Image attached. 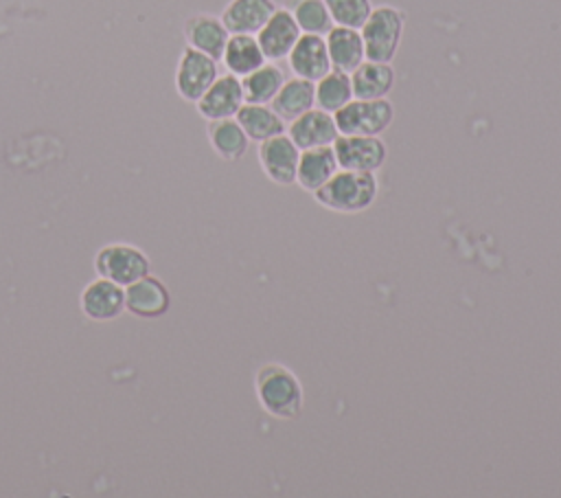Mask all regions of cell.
<instances>
[{"mask_svg": "<svg viewBox=\"0 0 561 498\" xmlns=\"http://www.w3.org/2000/svg\"><path fill=\"white\" fill-rule=\"evenodd\" d=\"M243 103L245 101H243L241 79L230 72H224V75H217V79L208 86V90L195 101V110L202 118L217 121V118L234 116Z\"/></svg>", "mask_w": 561, "mask_h": 498, "instance_id": "cell-10", "label": "cell"}, {"mask_svg": "<svg viewBox=\"0 0 561 498\" xmlns=\"http://www.w3.org/2000/svg\"><path fill=\"white\" fill-rule=\"evenodd\" d=\"M379 193V182L375 173L337 169L331 180L313 193V200L327 211L355 215L366 211Z\"/></svg>", "mask_w": 561, "mask_h": 498, "instance_id": "cell-2", "label": "cell"}, {"mask_svg": "<svg viewBox=\"0 0 561 498\" xmlns=\"http://www.w3.org/2000/svg\"><path fill=\"white\" fill-rule=\"evenodd\" d=\"M149 257L134 244L114 241L96 250L94 254V272L96 276L110 279L118 285H129L136 279L149 274Z\"/></svg>", "mask_w": 561, "mask_h": 498, "instance_id": "cell-5", "label": "cell"}, {"mask_svg": "<svg viewBox=\"0 0 561 498\" xmlns=\"http://www.w3.org/2000/svg\"><path fill=\"white\" fill-rule=\"evenodd\" d=\"M256 156H259V165H261L265 178L272 180L274 184L289 186L296 182L300 149L287 136V132L261 140Z\"/></svg>", "mask_w": 561, "mask_h": 498, "instance_id": "cell-8", "label": "cell"}, {"mask_svg": "<svg viewBox=\"0 0 561 498\" xmlns=\"http://www.w3.org/2000/svg\"><path fill=\"white\" fill-rule=\"evenodd\" d=\"M285 59L294 77H302L309 81H318L331 70L324 35L316 33H300V37L296 39L294 48Z\"/></svg>", "mask_w": 561, "mask_h": 498, "instance_id": "cell-14", "label": "cell"}, {"mask_svg": "<svg viewBox=\"0 0 561 498\" xmlns=\"http://www.w3.org/2000/svg\"><path fill=\"white\" fill-rule=\"evenodd\" d=\"M274 112L285 121H294L302 112L316 105V94H313V81L302 79V77H289L276 92V97L270 103Z\"/></svg>", "mask_w": 561, "mask_h": 498, "instance_id": "cell-23", "label": "cell"}, {"mask_svg": "<svg viewBox=\"0 0 561 498\" xmlns=\"http://www.w3.org/2000/svg\"><path fill=\"white\" fill-rule=\"evenodd\" d=\"M324 42H327V53H329L331 68H335V70H342V72L351 75L366 59L359 29L333 24L324 33Z\"/></svg>", "mask_w": 561, "mask_h": 498, "instance_id": "cell-17", "label": "cell"}, {"mask_svg": "<svg viewBox=\"0 0 561 498\" xmlns=\"http://www.w3.org/2000/svg\"><path fill=\"white\" fill-rule=\"evenodd\" d=\"M405 29V13L392 4L373 7L366 22L359 26L366 59L390 64L399 50Z\"/></svg>", "mask_w": 561, "mask_h": 498, "instance_id": "cell-3", "label": "cell"}, {"mask_svg": "<svg viewBox=\"0 0 561 498\" xmlns=\"http://www.w3.org/2000/svg\"><path fill=\"white\" fill-rule=\"evenodd\" d=\"M217 75H219L217 59L191 46H184V50L178 57L175 75H173L175 92L186 103H195L208 90V86L217 79Z\"/></svg>", "mask_w": 561, "mask_h": 498, "instance_id": "cell-6", "label": "cell"}, {"mask_svg": "<svg viewBox=\"0 0 561 498\" xmlns=\"http://www.w3.org/2000/svg\"><path fill=\"white\" fill-rule=\"evenodd\" d=\"M285 70L274 61H265L256 70L241 77V90L245 103H272L280 86L285 83Z\"/></svg>", "mask_w": 561, "mask_h": 498, "instance_id": "cell-24", "label": "cell"}, {"mask_svg": "<svg viewBox=\"0 0 561 498\" xmlns=\"http://www.w3.org/2000/svg\"><path fill=\"white\" fill-rule=\"evenodd\" d=\"M237 123L243 127L250 140H265L287 129V123L274 112L270 103H243L234 114Z\"/></svg>", "mask_w": 561, "mask_h": 498, "instance_id": "cell-22", "label": "cell"}, {"mask_svg": "<svg viewBox=\"0 0 561 498\" xmlns=\"http://www.w3.org/2000/svg\"><path fill=\"white\" fill-rule=\"evenodd\" d=\"M351 86L355 99H383L394 88V68L386 61L364 59L351 72Z\"/></svg>", "mask_w": 561, "mask_h": 498, "instance_id": "cell-20", "label": "cell"}, {"mask_svg": "<svg viewBox=\"0 0 561 498\" xmlns=\"http://www.w3.org/2000/svg\"><path fill=\"white\" fill-rule=\"evenodd\" d=\"M228 29L224 26L219 15H210V13H195L191 18H186L184 22V39L186 46L213 57V59H221L224 46L228 42Z\"/></svg>", "mask_w": 561, "mask_h": 498, "instance_id": "cell-15", "label": "cell"}, {"mask_svg": "<svg viewBox=\"0 0 561 498\" xmlns=\"http://www.w3.org/2000/svg\"><path fill=\"white\" fill-rule=\"evenodd\" d=\"M171 307L169 287L151 274L125 285V312L138 318H160Z\"/></svg>", "mask_w": 561, "mask_h": 498, "instance_id": "cell-11", "label": "cell"}, {"mask_svg": "<svg viewBox=\"0 0 561 498\" xmlns=\"http://www.w3.org/2000/svg\"><path fill=\"white\" fill-rule=\"evenodd\" d=\"M340 169L335 151L331 145L322 147H311L302 149L298 158V169H296V182L305 193H316L320 186H324L331 176Z\"/></svg>", "mask_w": 561, "mask_h": 498, "instance_id": "cell-16", "label": "cell"}, {"mask_svg": "<svg viewBox=\"0 0 561 498\" xmlns=\"http://www.w3.org/2000/svg\"><path fill=\"white\" fill-rule=\"evenodd\" d=\"M313 94H316V107L335 114L342 105H346L353 99L351 75L331 68L324 77L313 81Z\"/></svg>", "mask_w": 561, "mask_h": 498, "instance_id": "cell-25", "label": "cell"}, {"mask_svg": "<svg viewBox=\"0 0 561 498\" xmlns=\"http://www.w3.org/2000/svg\"><path fill=\"white\" fill-rule=\"evenodd\" d=\"M206 136H208V145L213 147V151L226 162L241 160L250 145V138L245 136L243 127L237 123L234 116L208 121Z\"/></svg>", "mask_w": 561, "mask_h": 498, "instance_id": "cell-21", "label": "cell"}, {"mask_svg": "<svg viewBox=\"0 0 561 498\" xmlns=\"http://www.w3.org/2000/svg\"><path fill=\"white\" fill-rule=\"evenodd\" d=\"M79 307L85 318L94 322H107L125 312V287L96 276L79 294Z\"/></svg>", "mask_w": 561, "mask_h": 498, "instance_id": "cell-9", "label": "cell"}, {"mask_svg": "<svg viewBox=\"0 0 561 498\" xmlns=\"http://www.w3.org/2000/svg\"><path fill=\"white\" fill-rule=\"evenodd\" d=\"M254 395L259 406L276 419H296L305 406V388L298 375L280 362H265L256 369Z\"/></svg>", "mask_w": 561, "mask_h": 498, "instance_id": "cell-1", "label": "cell"}, {"mask_svg": "<svg viewBox=\"0 0 561 498\" xmlns=\"http://www.w3.org/2000/svg\"><path fill=\"white\" fill-rule=\"evenodd\" d=\"M335 125L340 134H359V136H379L394 121V105L383 99H351L335 114Z\"/></svg>", "mask_w": 561, "mask_h": 498, "instance_id": "cell-4", "label": "cell"}, {"mask_svg": "<svg viewBox=\"0 0 561 498\" xmlns=\"http://www.w3.org/2000/svg\"><path fill=\"white\" fill-rule=\"evenodd\" d=\"M333 24L359 29L373 11L370 0H324Z\"/></svg>", "mask_w": 561, "mask_h": 498, "instance_id": "cell-27", "label": "cell"}, {"mask_svg": "<svg viewBox=\"0 0 561 498\" xmlns=\"http://www.w3.org/2000/svg\"><path fill=\"white\" fill-rule=\"evenodd\" d=\"M276 7L278 4L274 0H228L219 18L228 33L256 35Z\"/></svg>", "mask_w": 561, "mask_h": 498, "instance_id": "cell-18", "label": "cell"}, {"mask_svg": "<svg viewBox=\"0 0 561 498\" xmlns=\"http://www.w3.org/2000/svg\"><path fill=\"white\" fill-rule=\"evenodd\" d=\"M333 151L340 169L368 171L375 173L383 167L388 149L379 136H359V134H340L333 140Z\"/></svg>", "mask_w": 561, "mask_h": 498, "instance_id": "cell-7", "label": "cell"}, {"mask_svg": "<svg viewBox=\"0 0 561 498\" xmlns=\"http://www.w3.org/2000/svg\"><path fill=\"white\" fill-rule=\"evenodd\" d=\"M219 61L224 64L226 72H230V75L241 79L248 72H252L259 66H263L267 59H265V55H263V50H261V46L256 42V35L230 33Z\"/></svg>", "mask_w": 561, "mask_h": 498, "instance_id": "cell-19", "label": "cell"}, {"mask_svg": "<svg viewBox=\"0 0 561 498\" xmlns=\"http://www.w3.org/2000/svg\"><path fill=\"white\" fill-rule=\"evenodd\" d=\"M287 136L296 143V147L311 149V147H322V145H333V140L340 136L335 118L331 112H324L320 107H309L300 116L287 123Z\"/></svg>", "mask_w": 561, "mask_h": 498, "instance_id": "cell-13", "label": "cell"}, {"mask_svg": "<svg viewBox=\"0 0 561 498\" xmlns=\"http://www.w3.org/2000/svg\"><path fill=\"white\" fill-rule=\"evenodd\" d=\"M298 37H300V29L287 7H276V11L267 18V22L256 33V42L267 61L285 59Z\"/></svg>", "mask_w": 561, "mask_h": 498, "instance_id": "cell-12", "label": "cell"}, {"mask_svg": "<svg viewBox=\"0 0 561 498\" xmlns=\"http://www.w3.org/2000/svg\"><path fill=\"white\" fill-rule=\"evenodd\" d=\"M287 9L294 15L300 33L324 35L333 26L324 0H289Z\"/></svg>", "mask_w": 561, "mask_h": 498, "instance_id": "cell-26", "label": "cell"}]
</instances>
